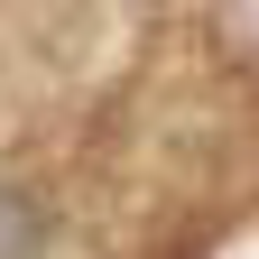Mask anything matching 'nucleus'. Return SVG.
<instances>
[{
  "mask_svg": "<svg viewBox=\"0 0 259 259\" xmlns=\"http://www.w3.org/2000/svg\"><path fill=\"white\" fill-rule=\"evenodd\" d=\"M37 241H47V222H28L19 194H0V250H37Z\"/></svg>",
  "mask_w": 259,
  "mask_h": 259,
  "instance_id": "f257e3e1",
  "label": "nucleus"
}]
</instances>
